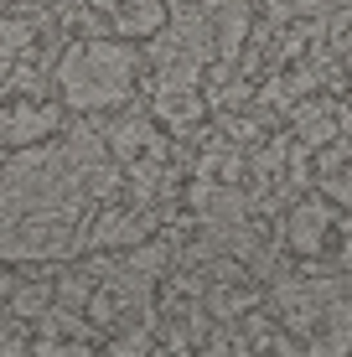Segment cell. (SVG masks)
<instances>
[{
  "label": "cell",
  "mask_w": 352,
  "mask_h": 357,
  "mask_svg": "<svg viewBox=\"0 0 352 357\" xmlns=\"http://www.w3.org/2000/svg\"><path fill=\"white\" fill-rule=\"evenodd\" d=\"M135 68L140 57L119 42H104V36H83L63 52L57 63V89L72 109H109V104H125L130 89H135Z\"/></svg>",
  "instance_id": "6da1fadb"
},
{
  "label": "cell",
  "mask_w": 352,
  "mask_h": 357,
  "mask_svg": "<svg viewBox=\"0 0 352 357\" xmlns=\"http://www.w3.org/2000/svg\"><path fill=\"white\" fill-rule=\"evenodd\" d=\"M275 305L311 342V352L352 347V280H285L275 290Z\"/></svg>",
  "instance_id": "7a4b0ae2"
},
{
  "label": "cell",
  "mask_w": 352,
  "mask_h": 357,
  "mask_svg": "<svg viewBox=\"0 0 352 357\" xmlns=\"http://www.w3.org/2000/svg\"><path fill=\"white\" fill-rule=\"evenodd\" d=\"M57 125H63V114L52 104H10L0 109V151L6 145H36L47 135H57Z\"/></svg>",
  "instance_id": "3957f363"
},
{
  "label": "cell",
  "mask_w": 352,
  "mask_h": 357,
  "mask_svg": "<svg viewBox=\"0 0 352 357\" xmlns=\"http://www.w3.org/2000/svg\"><path fill=\"white\" fill-rule=\"evenodd\" d=\"M89 6L104 10V16H114V31H125V36H155L166 26L161 0H89Z\"/></svg>",
  "instance_id": "277c9868"
},
{
  "label": "cell",
  "mask_w": 352,
  "mask_h": 357,
  "mask_svg": "<svg viewBox=\"0 0 352 357\" xmlns=\"http://www.w3.org/2000/svg\"><path fill=\"white\" fill-rule=\"evenodd\" d=\"M155 114H161L166 125H176V130L197 125V114H202L197 83H181V78H155Z\"/></svg>",
  "instance_id": "5b68a950"
},
{
  "label": "cell",
  "mask_w": 352,
  "mask_h": 357,
  "mask_svg": "<svg viewBox=\"0 0 352 357\" xmlns=\"http://www.w3.org/2000/svg\"><path fill=\"white\" fill-rule=\"evenodd\" d=\"M145 238V218L135 213H104L99 223L89 228V238H83V249H93V254H109V249H135V243Z\"/></svg>",
  "instance_id": "8992f818"
},
{
  "label": "cell",
  "mask_w": 352,
  "mask_h": 357,
  "mask_svg": "<svg viewBox=\"0 0 352 357\" xmlns=\"http://www.w3.org/2000/svg\"><path fill=\"white\" fill-rule=\"evenodd\" d=\"M326 243H332V213H326L321 202H300L296 213H290V249L321 254Z\"/></svg>",
  "instance_id": "52a82bcc"
},
{
  "label": "cell",
  "mask_w": 352,
  "mask_h": 357,
  "mask_svg": "<svg viewBox=\"0 0 352 357\" xmlns=\"http://www.w3.org/2000/svg\"><path fill=\"white\" fill-rule=\"evenodd\" d=\"M104 145L119 155V161H135V155H151V151H161V140H155V125L145 114H125L114 130L104 135Z\"/></svg>",
  "instance_id": "ba28073f"
},
{
  "label": "cell",
  "mask_w": 352,
  "mask_h": 357,
  "mask_svg": "<svg viewBox=\"0 0 352 357\" xmlns=\"http://www.w3.org/2000/svg\"><path fill=\"white\" fill-rule=\"evenodd\" d=\"M52 280H36V285H10V316L16 321H42V311L52 305Z\"/></svg>",
  "instance_id": "9c48e42d"
},
{
  "label": "cell",
  "mask_w": 352,
  "mask_h": 357,
  "mask_svg": "<svg viewBox=\"0 0 352 357\" xmlns=\"http://www.w3.org/2000/svg\"><path fill=\"white\" fill-rule=\"evenodd\" d=\"M21 52H31V26L26 21H0V63H16Z\"/></svg>",
  "instance_id": "30bf717a"
},
{
  "label": "cell",
  "mask_w": 352,
  "mask_h": 357,
  "mask_svg": "<svg viewBox=\"0 0 352 357\" xmlns=\"http://www.w3.org/2000/svg\"><path fill=\"white\" fill-rule=\"evenodd\" d=\"M337 6H352V0H270L275 21H296V16H321V10H337Z\"/></svg>",
  "instance_id": "8fae6325"
},
{
  "label": "cell",
  "mask_w": 352,
  "mask_h": 357,
  "mask_svg": "<svg viewBox=\"0 0 352 357\" xmlns=\"http://www.w3.org/2000/svg\"><path fill=\"white\" fill-rule=\"evenodd\" d=\"M145 342H151L145 331H130V337H114V352H140Z\"/></svg>",
  "instance_id": "7c38bea8"
},
{
  "label": "cell",
  "mask_w": 352,
  "mask_h": 357,
  "mask_svg": "<svg viewBox=\"0 0 352 357\" xmlns=\"http://www.w3.org/2000/svg\"><path fill=\"white\" fill-rule=\"evenodd\" d=\"M326 192L342 197V202H352V181H326Z\"/></svg>",
  "instance_id": "4fadbf2b"
},
{
  "label": "cell",
  "mask_w": 352,
  "mask_h": 357,
  "mask_svg": "<svg viewBox=\"0 0 352 357\" xmlns=\"http://www.w3.org/2000/svg\"><path fill=\"white\" fill-rule=\"evenodd\" d=\"M10 285H16V280H10V275H0V301H10Z\"/></svg>",
  "instance_id": "5bb4252c"
}]
</instances>
